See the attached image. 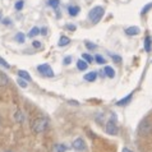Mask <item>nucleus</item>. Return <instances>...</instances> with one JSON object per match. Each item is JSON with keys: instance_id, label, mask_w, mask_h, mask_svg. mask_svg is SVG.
Segmentation results:
<instances>
[{"instance_id": "1", "label": "nucleus", "mask_w": 152, "mask_h": 152, "mask_svg": "<svg viewBox=\"0 0 152 152\" xmlns=\"http://www.w3.org/2000/svg\"><path fill=\"white\" fill-rule=\"evenodd\" d=\"M50 125V119L48 116H40V118H36L32 123V132L36 133V134H40V133H44L48 130Z\"/></svg>"}, {"instance_id": "2", "label": "nucleus", "mask_w": 152, "mask_h": 152, "mask_svg": "<svg viewBox=\"0 0 152 152\" xmlns=\"http://www.w3.org/2000/svg\"><path fill=\"white\" fill-rule=\"evenodd\" d=\"M138 134L142 137H148L152 134V120L146 118L138 125Z\"/></svg>"}, {"instance_id": "3", "label": "nucleus", "mask_w": 152, "mask_h": 152, "mask_svg": "<svg viewBox=\"0 0 152 152\" xmlns=\"http://www.w3.org/2000/svg\"><path fill=\"white\" fill-rule=\"evenodd\" d=\"M104 14H105V9L102 7L97 5V7H94L90 10V13H88V18H90V20L92 23L96 24V23H99L101 20V18L104 17Z\"/></svg>"}, {"instance_id": "4", "label": "nucleus", "mask_w": 152, "mask_h": 152, "mask_svg": "<svg viewBox=\"0 0 152 152\" xmlns=\"http://www.w3.org/2000/svg\"><path fill=\"white\" fill-rule=\"evenodd\" d=\"M115 120H116V118H115V115H114L113 119L109 120L106 123V125H105V132H106L107 134H110V136H116V134L119 133V128H118Z\"/></svg>"}, {"instance_id": "5", "label": "nucleus", "mask_w": 152, "mask_h": 152, "mask_svg": "<svg viewBox=\"0 0 152 152\" xmlns=\"http://www.w3.org/2000/svg\"><path fill=\"white\" fill-rule=\"evenodd\" d=\"M37 70H39L41 74L46 75V77H54V72H53L51 68H50L49 64H41V65H39V66H37Z\"/></svg>"}, {"instance_id": "6", "label": "nucleus", "mask_w": 152, "mask_h": 152, "mask_svg": "<svg viewBox=\"0 0 152 152\" xmlns=\"http://www.w3.org/2000/svg\"><path fill=\"white\" fill-rule=\"evenodd\" d=\"M72 147L75 150V151H84L87 148V146H86V142H84V139L83 138H77V139H74V142H73V145H72Z\"/></svg>"}, {"instance_id": "7", "label": "nucleus", "mask_w": 152, "mask_h": 152, "mask_svg": "<svg viewBox=\"0 0 152 152\" xmlns=\"http://www.w3.org/2000/svg\"><path fill=\"white\" fill-rule=\"evenodd\" d=\"M139 32H141V29H139V27H137V26H132V27H128L125 29L126 36H137Z\"/></svg>"}, {"instance_id": "8", "label": "nucleus", "mask_w": 152, "mask_h": 152, "mask_svg": "<svg viewBox=\"0 0 152 152\" xmlns=\"http://www.w3.org/2000/svg\"><path fill=\"white\" fill-rule=\"evenodd\" d=\"M132 99H133V94H129L128 96H125L124 99H121V100L118 101L116 105H118V106H125V105H128L130 101H132Z\"/></svg>"}, {"instance_id": "9", "label": "nucleus", "mask_w": 152, "mask_h": 152, "mask_svg": "<svg viewBox=\"0 0 152 152\" xmlns=\"http://www.w3.org/2000/svg\"><path fill=\"white\" fill-rule=\"evenodd\" d=\"M145 50L147 53H151L152 50V37L150 35H147L145 37Z\"/></svg>"}, {"instance_id": "10", "label": "nucleus", "mask_w": 152, "mask_h": 152, "mask_svg": "<svg viewBox=\"0 0 152 152\" xmlns=\"http://www.w3.org/2000/svg\"><path fill=\"white\" fill-rule=\"evenodd\" d=\"M79 12H81V8L77 7V5H69V7H68V13H69L70 17L78 15Z\"/></svg>"}, {"instance_id": "11", "label": "nucleus", "mask_w": 152, "mask_h": 152, "mask_svg": "<svg viewBox=\"0 0 152 152\" xmlns=\"http://www.w3.org/2000/svg\"><path fill=\"white\" fill-rule=\"evenodd\" d=\"M83 78H84V81H87V82H95L96 78H97V72H90V73H86Z\"/></svg>"}, {"instance_id": "12", "label": "nucleus", "mask_w": 152, "mask_h": 152, "mask_svg": "<svg viewBox=\"0 0 152 152\" xmlns=\"http://www.w3.org/2000/svg\"><path fill=\"white\" fill-rule=\"evenodd\" d=\"M8 83H9V78L7 77L5 73H3V72L0 70V87H5V86H8Z\"/></svg>"}, {"instance_id": "13", "label": "nucleus", "mask_w": 152, "mask_h": 152, "mask_svg": "<svg viewBox=\"0 0 152 152\" xmlns=\"http://www.w3.org/2000/svg\"><path fill=\"white\" fill-rule=\"evenodd\" d=\"M14 120L17 121V123L22 124L23 121H24V114L20 111V110H17L15 114H14Z\"/></svg>"}, {"instance_id": "14", "label": "nucleus", "mask_w": 152, "mask_h": 152, "mask_svg": "<svg viewBox=\"0 0 152 152\" xmlns=\"http://www.w3.org/2000/svg\"><path fill=\"white\" fill-rule=\"evenodd\" d=\"M77 68L79 69V70H87V68H88V63L84 60V59H79V60L77 61Z\"/></svg>"}, {"instance_id": "15", "label": "nucleus", "mask_w": 152, "mask_h": 152, "mask_svg": "<svg viewBox=\"0 0 152 152\" xmlns=\"http://www.w3.org/2000/svg\"><path fill=\"white\" fill-rule=\"evenodd\" d=\"M104 73L106 74V77H109V78H114L115 77V70H114V68H111V66H109V65H106L105 66V69H104Z\"/></svg>"}, {"instance_id": "16", "label": "nucleus", "mask_w": 152, "mask_h": 152, "mask_svg": "<svg viewBox=\"0 0 152 152\" xmlns=\"http://www.w3.org/2000/svg\"><path fill=\"white\" fill-rule=\"evenodd\" d=\"M66 148H68V147L65 145H59V143H56V145L53 146V152H65Z\"/></svg>"}, {"instance_id": "17", "label": "nucleus", "mask_w": 152, "mask_h": 152, "mask_svg": "<svg viewBox=\"0 0 152 152\" xmlns=\"http://www.w3.org/2000/svg\"><path fill=\"white\" fill-rule=\"evenodd\" d=\"M18 77L20 78H23V79H26V81H29L31 82L32 81V78H31V75H29L26 70H22V69H19L18 70Z\"/></svg>"}, {"instance_id": "18", "label": "nucleus", "mask_w": 152, "mask_h": 152, "mask_svg": "<svg viewBox=\"0 0 152 152\" xmlns=\"http://www.w3.org/2000/svg\"><path fill=\"white\" fill-rule=\"evenodd\" d=\"M69 42H70V39H69V37L61 36L60 39H59V46H61V48H63V46H66V45H68Z\"/></svg>"}, {"instance_id": "19", "label": "nucleus", "mask_w": 152, "mask_h": 152, "mask_svg": "<svg viewBox=\"0 0 152 152\" xmlns=\"http://www.w3.org/2000/svg\"><path fill=\"white\" fill-rule=\"evenodd\" d=\"M14 40H15L17 42H19V44H23V42L26 41V36H24L22 32H18V33H17V35L14 36Z\"/></svg>"}, {"instance_id": "20", "label": "nucleus", "mask_w": 152, "mask_h": 152, "mask_svg": "<svg viewBox=\"0 0 152 152\" xmlns=\"http://www.w3.org/2000/svg\"><path fill=\"white\" fill-rule=\"evenodd\" d=\"M152 9V1L151 3H148V4H146L145 7L142 8V10H141V15H145V14H147L148 12Z\"/></svg>"}, {"instance_id": "21", "label": "nucleus", "mask_w": 152, "mask_h": 152, "mask_svg": "<svg viewBox=\"0 0 152 152\" xmlns=\"http://www.w3.org/2000/svg\"><path fill=\"white\" fill-rule=\"evenodd\" d=\"M37 35H40V28L39 27H33V28H31V31L28 32V37H35V36H37Z\"/></svg>"}, {"instance_id": "22", "label": "nucleus", "mask_w": 152, "mask_h": 152, "mask_svg": "<svg viewBox=\"0 0 152 152\" xmlns=\"http://www.w3.org/2000/svg\"><path fill=\"white\" fill-rule=\"evenodd\" d=\"M59 4H60V0H48V5L50 8H58L59 7Z\"/></svg>"}, {"instance_id": "23", "label": "nucleus", "mask_w": 152, "mask_h": 152, "mask_svg": "<svg viewBox=\"0 0 152 152\" xmlns=\"http://www.w3.org/2000/svg\"><path fill=\"white\" fill-rule=\"evenodd\" d=\"M95 61L97 63V64H105V63H106L105 58H104V56H101L100 54H97V55L95 56Z\"/></svg>"}, {"instance_id": "24", "label": "nucleus", "mask_w": 152, "mask_h": 152, "mask_svg": "<svg viewBox=\"0 0 152 152\" xmlns=\"http://www.w3.org/2000/svg\"><path fill=\"white\" fill-rule=\"evenodd\" d=\"M17 83H18L22 88H27V86H28L26 79H23V78H20V77H18V79H17Z\"/></svg>"}, {"instance_id": "25", "label": "nucleus", "mask_w": 152, "mask_h": 152, "mask_svg": "<svg viewBox=\"0 0 152 152\" xmlns=\"http://www.w3.org/2000/svg\"><path fill=\"white\" fill-rule=\"evenodd\" d=\"M0 65H1L3 68H5V69H10V64L9 63H7L1 56H0Z\"/></svg>"}, {"instance_id": "26", "label": "nucleus", "mask_w": 152, "mask_h": 152, "mask_svg": "<svg viewBox=\"0 0 152 152\" xmlns=\"http://www.w3.org/2000/svg\"><path fill=\"white\" fill-rule=\"evenodd\" d=\"M23 5H24V1L23 0H18V1L15 3V5H14V8L17 10H22V8H23Z\"/></svg>"}, {"instance_id": "27", "label": "nucleus", "mask_w": 152, "mask_h": 152, "mask_svg": "<svg viewBox=\"0 0 152 152\" xmlns=\"http://www.w3.org/2000/svg\"><path fill=\"white\" fill-rule=\"evenodd\" d=\"M83 59L86 60L87 63H92L95 60V58L92 56V55H90V54H83Z\"/></svg>"}, {"instance_id": "28", "label": "nucleus", "mask_w": 152, "mask_h": 152, "mask_svg": "<svg viewBox=\"0 0 152 152\" xmlns=\"http://www.w3.org/2000/svg\"><path fill=\"white\" fill-rule=\"evenodd\" d=\"M110 55H111V54H110ZM111 59L114 60V63H116V64H120V63H121V56L115 55V54H113V55H111Z\"/></svg>"}, {"instance_id": "29", "label": "nucleus", "mask_w": 152, "mask_h": 152, "mask_svg": "<svg viewBox=\"0 0 152 152\" xmlns=\"http://www.w3.org/2000/svg\"><path fill=\"white\" fill-rule=\"evenodd\" d=\"M86 48H87L88 50H96V49H97V45L90 44V42H86Z\"/></svg>"}, {"instance_id": "30", "label": "nucleus", "mask_w": 152, "mask_h": 152, "mask_svg": "<svg viewBox=\"0 0 152 152\" xmlns=\"http://www.w3.org/2000/svg\"><path fill=\"white\" fill-rule=\"evenodd\" d=\"M70 63H72V56L70 55L69 56H65L64 60H63V64H64V65H69Z\"/></svg>"}, {"instance_id": "31", "label": "nucleus", "mask_w": 152, "mask_h": 152, "mask_svg": "<svg viewBox=\"0 0 152 152\" xmlns=\"http://www.w3.org/2000/svg\"><path fill=\"white\" fill-rule=\"evenodd\" d=\"M104 114H97L96 115V121L97 123H101V121H104Z\"/></svg>"}, {"instance_id": "32", "label": "nucleus", "mask_w": 152, "mask_h": 152, "mask_svg": "<svg viewBox=\"0 0 152 152\" xmlns=\"http://www.w3.org/2000/svg\"><path fill=\"white\" fill-rule=\"evenodd\" d=\"M32 46H33L35 49H40V48H41V42L37 41V40H35V41L32 42Z\"/></svg>"}, {"instance_id": "33", "label": "nucleus", "mask_w": 152, "mask_h": 152, "mask_svg": "<svg viewBox=\"0 0 152 152\" xmlns=\"http://www.w3.org/2000/svg\"><path fill=\"white\" fill-rule=\"evenodd\" d=\"M1 23L4 24V26H9V24H12V20H10L9 18H4V19L1 20Z\"/></svg>"}, {"instance_id": "34", "label": "nucleus", "mask_w": 152, "mask_h": 152, "mask_svg": "<svg viewBox=\"0 0 152 152\" xmlns=\"http://www.w3.org/2000/svg\"><path fill=\"white\" fill-rule=\"evenodd\" d=\"M40 33H41V35H46V33H48V28H46V27H42L41 29H40Z\"/></svg>"}, {"instance_id": "35", "label": "nucleus", "mask_w": 152, "mask_h": 152, "mask_svg": "<svg viewBox=\"0 0 152 152\" xmlns=\"http://www.w3.org/2000/svg\"><path fill=\"white\" fill-rule=\"evenodd\" d=\"M66 28L70 29V31H75V26H74V24H68V26H66Z\"/></svg>"}, {"instance_id": "36", "label": "nucleus", "mask_w": 152, "mask_h": 152, "mask_svg": "<svg viewBox=\"0 0 152 152\" xmlns=\"http://www.w3.org/2000/svg\"><path fill=\"white\" fill-rule=\"evenodd\" d=\"M121 152H133L132 150H129V148H126V147H124L123 150H121Z\"/></svg>"}, {"instance_id": "37", "label": "nucleus", "mask_w": 152, "mask_h": 152, "mask_svg": "<svg viewBox=\"0 0 152 152\" xmlns=\"http://www.w3.org/2000/svg\"><path fill=\"white\" fill-rule=\"evenodd\" d=\"M0 19H1V12H0Z\"/></svg>"}]
</instances>
